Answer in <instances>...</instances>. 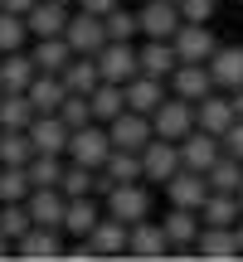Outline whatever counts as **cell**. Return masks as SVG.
I'll use <instances>...</instances> for the list:
<instances>
[{"mask_svg": "<svg viewBox=\"0 0 243 262\" xmlns=\"http://www.w3.org/2000/svg\"><path fill=\"white\" fill-rule=\"evenodd\" d=\"M107 150H112V141H107V126L103 122H88V126H73L68 131V146H64V160H73V165H103Z\"/></svg>", "mask_w": 243, "mask_h": 262, "instance_id": "obj_1", "label": "cell"}, {"mask_svg": "<svg viewBox=\"0 0 243 262\" xmlns=\"http://www.w3.org/2000/svg\"><path fill=\"white\" fill-rule=\"evenodd\" d=\"M103 214L107 219H121V224H136V219H146L151 214V189L141 185V180H131V185H112L103 194Z\"/></svg>", "mask_w": 243, "mask_h": 262, "instance_id": "obj_2", "label": "cell"}, {"mask_svg": "<svg viewBox=\"0 0 243 262\" xmlns=\"http://www.w3.org/2000/svg\"><path fill=\"white\" fill-rule=\"evenodd\" d=\"M97 73H103V83H127V78H136V39H107L103 49L93 54Z\"/></svg>", "mask_w": 243, "mask_h": 262, "instance_id": "obj_3", "label": "cell"}, {"mask_svg": "<svg viewBox=\"0 0 243 262\" xmlns=\"http://www.w3.org/2000/svg\"><path fill=\"white\" fill-rule=\"evenodd\" d=\"M185 131H195V107L185 102V97L166 93L160 97V107L151 112V136H166V141H180Z\"/></svg>", "mask_w": 243, "mask_h": 262, "instance_id": "obj_4", "label": "cell"}, {"mask_svg": "<svg viewBox=\"0 0 243 262\" xmlns=\"http://www.w3.org/2000/svg\"><path fill=\"white\" fill-rule=\"evenodd\" d=\"M170 49H175L180 63H209V54L219 49V39H214L209 25H190V19H180V29L170 34Z\"/></svg>", "mask_w": 243, "mask_h": 262, "instance_id": "obj_5", "label": "cell"}, {"mask_svg": "<svg viewBox=\"0 0 243 262\" xmlns=\"http://www.w3.org/2000/svg\"><path fill=\"white\" fill-rule=\"evenodd\" d=\"M136 156H141V180H151V185H166V180L180 170V146L166 141V136H151Z\"/></svg>", "mask_w": 243, "mask_h": 262, "instance_id": "obj_6", "label": "cell"}, {"mask_svg": "<svg viewBox=\"0 0 243 262\" xmlns=\"http://www.w3.org/2000/svg\"><path fill=\"white\" fill-rule=\"evenodd\" d=\"M64 44L73 54H97L107 44V29L103 15H88V10H68V25H64Z\"/></svg>", "mask_w": 243, "mask_h": 262, "instance_id": "obj_7", "label": "cell"}, {"mask_svg": "<svg viewBox=\"0 0 243 262\" xmlns=\"http://www.w3.org/2000/svg\"><path fill=\"white\" fill-rule=\"evenodd\" d=\"M15 257H25V262H58V257H64V238H58V228L29 224L25 233L15 238Z\"/></svg>", "mask_w": 243, "mask_h": 262, "instance_id": "obj_8", "label": "cell"}, {"mask_svg": "<svg viewBox=\"0 0 243 262\" xmlns=\"http://www.w3.org/2000/svg\"><path fill=\"white\" fill-rule=\"evenodd\" d=\"M25 136L34 146V156H64V146H68V126L58 122V112H34Z\"/></svg>", "mask_w": 243, "mask_h": 262, "instance_id": "obj_9", "label": "cell"}, {"mask_svg": "<svg viewBox=\"0 0 243 262\" xmlns=\"http://www.w3.org/2000/svg\"><path fill=\"white\" fill-rule=\"evenodd\" d=\"M127 257H170V238H166V228L156 224V219H136V224L127 228Z\"/></svg>", "mask_w": 243, "mask_h": 262, "instance_id": "obj_10", "label": "cell"}, {"mask_svg": "<svg viewBox=\"0 0 243 262\" xmlns=\"http://www.w3.org/2000/svg\"><path fill=\"white\" fill-rule=\"evenodd\" d=\"M160 228H166V238H170V257H195V233H199V214L195 209L170 204V214L160 219Z\"/></svg>", "mask_w": 243, "mask_h": 262, "instance_id": "obj_11", "label": "cell"}, {"mask_svg": "<svg viewBox=\"0 0 243 262\" xmlns=\"http://www.w3.org/2000/svg\"><path fill=\"white\" fill-rule=\"evenodd\" d=\"M166 83H170V93H175V97H185L190 107H195L199 97H209V93H214V78H209V63H175Z\"/></svg>", "mask_w": 243, "mask_h": 262, "instance_id": "obj_12", "label": "cell"}, {"mask_svg": "<svg viewBox=\"0 0 243 262\" xmlns=\"http://www.w3.org/2000/svg\"><path fill=\"white\" fill-rule=\"evenodd\" d=\"M64 189L58 185H34L25 194V209H29V224H44V228H58L64 224Z\"/></svg>", "mask_w": 243, "mask_h": 262, "instance_id": "obj_13", "label": "cell"}, {"mask_svg": "<svg viewBox=\"0 0 243 262\" xmlns=\"http://www.w3.org/2000/svg\"><path fill=\"white\" fill-rule=\"evenodd\" d=\"M107 141H112L117 150H141V146L151 141V117L127 112V107H121L112 122H107Z\"/></svg>", "mask_w": 243, "mask_h": 262, "instance_id": "obj_14", "label": "cell"}, {"mask_svg": "<svg viewBox=\"0 0 243 262\" xmlns=\"http://www.w3.org/2000/svg\"><path fill=\"white\" fill-rule=\"evenodd\" d=\"M97 219H103V199H97V194H73V199L64 204V224H58V233L88 238Z\"/></svg>", "mask_w": 243, "mask_h": 262, "instance_id": "obj_15", "label": "cell"}, {"mask_svg": "<svg viewBox=\"0 0 243 262\" xmlns=\"http://www.w3.org/2000/svg\"><path fill=\"white\" fill-rule=\"evenodd\" d=\"M136 29L146 39H170L180 29V10H175V0H146V5L136 10Z\"/></svg>", "mask_w": 243, "mask_h": 262, "instance_id": "obj_16", "label": "cell"}, {"mask_svg": "<svg viewBox=\"0 0 243 262\" xmlns=\"http://www.w3.org/2000/svg\"><path fill=\"white\" fill-rule=\"evenodd\" d=\"M195 126L199 131H209V136H224L229 126H234V102H229V93H209V97H199L195 102Z\"/></svg>", "mask_w": 243, "mask_h": 262, "instance_id": "obj_17", "label": "cell"}, {"mask_svg": "<svg viewBox=\"0 0 243 262\" xmlns=\"http://www.w3.org/2000/svg\"><path fill=\"white\" fill-rule=\"evenodd\" d=\"M121 93H127V112H141L151 117L160 107V97H166V78H151V73H136L121 83Z\"/></svg>", "mask_w": 243, "mask_h": 262, "instance_id": "obj_18", "label": "cell"}, {"mask_svg": "<svg viewBox=\"0 0 243 262\" xmlns=\"http://www.w3.org/2000/svg\"><path fill=\"white\" fill-rule=\"evenodd\" d=\"M205 194H209V180L199 175V170H175V175L166 180V199L180 204V209H195V214H199Z\"/></svg>", "mask_w": 243, "mask_h": 262, "instance_id": "obj_19", "label": "cell"}, {"mask_svg": "<svg viewBox=\"0 0 243 262\" xmlns=\"http://www.w3.org/2000/svg\"><path fill=\"white\" fill-rule=\"evenodd\" d=\"M209 78H214L219 93L238 88L243 83V44H219L214 54H209Z\"/></svg>", "mask_w": 243, "mask_h": 262, "instance_id": "obj_20", "label": "cell"}, {"mask_svg": "<svg viewBox=\"0 0 243 262\" xmlns=\"http://www.w3.org/2000/svg\"><path fill=\"white\" fill-rule=\"evenodd\" d=\"M25 25H29V39L64 34V25H68V5H58V0H34V5L25 10Z\"/></svg>", "mask_w": 243, "mask_h": 262, "instance_id": "obj_21", "label": "cell"}, {"mask_svg": "<svg viewBox=\"0 0 243 262\" xmlns=\"http://www.w3.org/2000/svg\"><path fill=\"white\" fill-rule=\"evenodd\" d=\"M195 257H209V262H234V257H238L234 228H214V224H199V233H195Z\"/></svg>", "mask_w": 243, "mask_h": 262, "instance_id": "obj_22", "label": "cell"}, {"mask_svg": "<svg viewBox=\"0 0 243 262\" xmlns=\"http://www.w3.org/2000/svg\"><path fill=\"white\" fill-rule=\"evenodd\" d=\"M88 243H93L97 257H127V224L103 214V219L93 224V233H88Z\"/></svg>", "mask_w": 243, "mask_h": 262, "instance_id": "obj_23", "label": "cell"}, {"mask_svg": "<svg viewBox=\"0 0 243 262\" xmlns=\"http://www.w3.org/2000/svg\"><path fill=\"white\" fill-rule=\"evenodd\" d=\"M25 97H29L34 112H58V102L68 97V88H64V78H58V73H34V78H29V88H25Z\"/></svg>", "mask_w": 243, "mask_h": 262, "instance_id": "obj_24", "label": "cell"}, {"mask_svg": "<svg viewBox=\"0 0 243 262\" xmlns=\"http://www.w3.org/2000/svg\"><path fill=\"white\" fill-rule=\"evenodd\" d=\"M25 54L34 58V73H58V68L73 58V49L64 44V34H49V39H34Z\"/></svg>", "mask_w": 243, "mask_h": 262, "instance_id": "obj_25", "label": "cell"}, {"mask_svg": "<svg viewBox=\"0 0 243 262\" xmlns=\"http://www.w3.org/2000/svg\"><path fill=\"white\" fill-rule=\"evenodd\" d=\"M175 49H170V39H146V44L136 49V68L151 78H170V68H175Z\"/></svg>", "mask_w": 243, "mask_h": 262, "instance_id": "obj_26", "label": "cell"}, {"mask_svg": "<svg viewBox=\"0 0 243 262\" xmlns=\"http://www.w3.org/2000/svg\"><path fill=\"white\" fill-rule=\"evenodd\" d=\"M58 78H64V88L68 93H93L97 83H103V73H97V63H93V54H73L64 68H58Z\"/></svg>", "mask_w": 243, "mask_h": 262, "instance_id": "obj_27", "label": "cell"}, {"mask_svg": "<svg viewBox=\"0 0 243 262\" xmlns=\"http://www.w3.org/2000/svg\"><path fill=\"white\" fill-rule=\"evenodd\" d=\"M29 78H34V58H29L25 49L0 54V88H5V93H25Z\"/></svg>", "mask_w": 243, "mask_h": 262, "instance_id": "obj_28", "label": "cell"}, {"mask_svg": "<svg viewBox=\"0 0 243 262\" xmlns=\"http://www.w3.org/2000/svg\"><path fill=\"white\" fill-rule=\"evenodd\" d=\"M199 224L234 228V224H238V199H234V194H224V189H209L205 204H199Z\"/></svg>", "mask_w": 243, "mask_h": 262, "instance_id": "obj_29", "label": "cell"}, {"mask_svg": "<svg viewBox=\"0 0 243 262\" xmlns=\"http://www.w3.org/2000/svg\"><path fill=\"white\" fill-rule=\"evenodd\" d=\"M205 180H209V189L238 194V185H243V160H238V156H229V150H219V156H214V165L205 170Z\"/></svg>", "mask_w": 243, "mask_h": 262, "instance_id": "obj_30", "label": "cell"}, {"mask_svg": "<svg viewBox=\"0 0 243 262\" xmlns=\"http://www.w3.org/2000/svg\"><path fill=\"white\" fill-rule=\"evenodd\" d=\"M88 107H93V122H112V117L127 107V93H121V83H97L93 93H88Z\"/></svg>", "mask_w": 243, "mask_h": 262, "instance_id": "obj_31", "label": "cell"}, {"mask_svg": "<svg viewBox=\"0 0 243 262\" xmlns=\"http://www.w3.org/2000/svg\"><path fill=\"white\" fill-rule=\"evenodd\" d=\"M29 117H34L29 97H25V93H5V88H0V126L25 131V126H29Z\"/></svg>", "mask_w": 243, "mask_h": 262, "instance_id": "obj_32", "label": "cell"}, {"mask_svg": "<svg viewBox=\"0 0 243 262\" xmlns=\"http://www.w3.org/2000/svg\"><path fill=\"white\" fill-rule=\"evenodd\" d=\"M29 156H34V146H29V136H25V131L0 126V165H25Z\"/></svg>", "mask_w": 243, "mask_h": 262, "instance_id": "obj_33", "label": "cell"}, {"mask_svg": "<svg viewBox=\"0 0 243 262\" xmlns=\"http://www.w3.org/2000/svg\"><path fill=\"white\" fill-rule=\"evenodd\" d=\"M93 180H97V170H93V165H73V160H64L58 189H64V199H73V194H93Z\"/></svg>", "mask_w": 243, "mask_h": 262, "instance_id": "obj_34", "label": "cell"}, {"mask_svg": "<svg viewBox=\"0 0 243 262\" xmlns=\"http://www.w3.org/2000/svg\"><path fill=\"white\" fill-rule=\"evenodd\" d=\"M29 44V25L25 15H15V10H0V54H10V49H25Z\"/></svg>", "mask_w": 243, "mask_h": 262, "instance_id": "obj_35", "label": "cell"}, {"mask_svg": "<svg viewBox=\"0 0 243 262\" xmlns=\"http://www.w3.org/2000/svg\"><path fill=\"white\" fill-rule=\"evenodd\" d=\"M25 175H29V189H34V185H58L64 156H29L25 160Z\"/></svg>", "mask_w": 243, "mask_h": 262, "instance_id": "obj_36", "label": "cell"}, {"mask_svg": "<svg viewBox=\"0 0 243 262\" xmlns=\"http://www.w3.org/2000/svg\"><path fill=\"white\" fill-rule=\"evenodd\" d=\"M103 29H107V39H136L141 34V29H136V10H127L117 0V5L103 15Z\"/></svg>", "mask_w": 243, "mask_h": 262, "instance_id": "obj_37", "label": "cell"}, {"mask_svg": "<svg viewBox=\"0 0 243 262\" xmlns=\"http://www.w3.org/2000/svg\"><path fill=\"white\" fill-rule=\"evenodd\" d=\"M29 228V209H25V199H10V204H0V233L15 243L19 233Z\"/></svg>", "mask_w": 243, "mask_h": 262, "instance_id": "obj_38", "label": "cell"}, {"mask_svg": "<svg viewBox=\"0 0 243 262\" xmlns=\"http://www.w3.org/2000/svg\"><path fill=\"white\" fill-rule=\"evenodd\" d=\"M58 122H64L68 131H73V126H88V122H93V107H88V97H83V93H68L64 102H58Z\"/></svg>", "mask_w": 243, "mask_h": 262, "instance_id": "obj_39", "label": "cell"}, {"mask_svg": "<svg viewBox=\"0 0 243 262\" xmlns=\"http://www.w3.org/2000/svg\"><path fill=\"white\" fill-rule=\"evenodd\" d=\"M29 194V175L25 165H0V204H10V199H25Z\"/></svg>", "mask_w": 243, "mask_h": 262, "instance_id": "obj_40", "label": "cell"}, {"mask_svg": "<svg viewBox=\"0 0 243 262\" xmlns=\"http://www.w3.org/2000/svg\"><path fill=\"white\" fill-rule=\"evenodd\" d=\"M175 10L190 25H209V19H214V0H175Z\"/></svg>", "mask_w": 243, "mask_h": 262, "instance_id": "obj_41", "label": "cell"}, {"mask_svg": "<svg viewBox=\"0 0 243 262\" xmlns=\"http://www.w3.org/2000/svg\"><path fill=\"white\" fill-rule=\"evenodd\" d=\"M219 146H224L229 156H238V160H243V117H234V126L219 136Z\"/></svg>", "mask_w": 243, "mask_h": 262, "instance_id": "obj_42", "label": "cell"}, {"mask_svg": "<svg viewBox=\"0 0 243 262\" xmlns=\"http://www.w3.org/2000/svg\"><path fill=\"white\" fill-rule=\"evenodd\" d=\"M73 5H78V10H88V15H107L117 0H73Z\"/></svg>", "mask_w": 243, "mask_h": 262, "instance_id": "obj_43", "label": "cell"}, {"mask_svg": "<svg viewBox=\"0 0 243 262\" xmlns=\"http://www.w3.org/2000/svg\"><path fill=\"white\" fill-rule=\"evenodd\" d=\"M229 102H234V117H243V83L229 88Z\"/></svg>", "mask_w": 243, "mask_h": 262, "instance_id": "obj_44", "label": "cell"}, {"mask_svg": "<svg viewBox=\"0 0 243 262\" xmlns=\"http://www.w3.org/2000/svg\"><path fill=\"white\" fill-rule=\"evenodd\" d=\"M29 5H34V0H0V10H15V15H25Z\"/></svg>", "mask_w": 243, "mask_h": 262, "instance_id": "obj_45", "label": "cell"}, {"mask_svg": "<svg viewBox=\"0 0 243 262\" xmlns=\"http://www.w3.org/2000/svg\"><path fill=\"white\" fill-rule=\"evenodd\" d=\"M234 243H238V257H243V214H238V224H234Z\"/></svg>", "mask_w": 243, "mask_h": 262, "instance_id": "obj_46", "label": "cell"}, {"mask_svg": "<svg viewBox=\"0 0 243 262\" xmlns=\"http://www.w3.org/2000/svg\"><path fill=\"white\" fill-rule=\"evenodd\" d=\"M0 257H15V243H10L5 233H0Z\"/></svg>", "mask_w": 243, "mask_h": 262, "instance_id": "obj_47", "label": "cell"}, {"mask_svg": "<svg viewBox=\"0 0 243 262\" xmlns=\"http://www.w3.org/2000/svg\"><path fill=\"white\" fill-rule=\"evenodd\" d=\"M234 199H238V214H243V185H238V194H234Z\"/></svg>", "mask_w": 243, "mask_h": 262, "instance_id": "obj_48", "label": "cell"}, {"mask_svg": "<svg viewBox=\"0 0 243 262\" xmlns=\"http://www.w3.org/2000/svg\"><path fill=\"white\" fill-rule=\"evenodd\" d=\"M58 5H73V0H58Z\"/></svg>", "mask_w": 243, "mask_h": 262, "instance_id": "obj_49", "label": "cell"}]
</instances>
